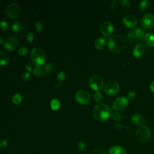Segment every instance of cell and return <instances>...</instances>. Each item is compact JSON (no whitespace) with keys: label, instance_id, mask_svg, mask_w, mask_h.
Here are the masks:
<instances>
[{"label":"cell","instance_id":"obj_1","mask_svg":"<svg viewBox=\"0 0 154 154\" xmlns=\"http://www.w3.org/2000/svg\"><path fill=\"white\" fill-rule=\"evenodd\" d=\"M126 41L125 38L119 35H114L111 36L108 41V46L109 49L116 54L122 52L126 48Z\"/></svg>","mask_w":154,"mask_h":154},{"label":"cell","instance_id":"obj_2","mask_svg":"<svg viewBox=\"0 0 154 154\" xmlns=\"http://www.w3.org/2000/svg\"><path fill=\"white\" fill-rule=\"evenodd\" d=\"M130 8V2L128 0H114L111 5V9L112 13L119 16L126 14Z\"/></svg>","mask_w":154,"mask_h":154},{"label":"cell","instance_id":"obj_3","mask_svg":"<svg viewBox=\"0 0 154 154\" xmlns=\"http://www.w3.org/2000/svg\"><path fill=\"white\" fill-rule=\"evenodd\" d=\"M111 114V109L108 105L99 103L96 105L93 109V115L95 119L99 121L106 120Z\"/></svg>","mask_w":154,"mask_h":154},{"label":"cell","instance_id":"obj_4","mask_svg":"<svg viewBox=\"0 0 154 154\" xmlns=\"http://www.w3.org/2000/svg\"><path fill=\"white\" fill-rule=\"evenodd\" d=\"M30 57L32 63L35 66L43 65L46 60V55L44 51L38 48H35L32 50Z\"/></svg>","mask_w":154,"mask_h":154},{"label":"cell","instance_id":"obj_5","mask_svg":"<svg viewBox=\"0 0 154 154\" xmlns=\"http://www.w3.org/2000/svg\"><path fill=\"white\" fill-rule=\"evenodd\" d=\"M150 130L146 126H141L137 130L136 137L141 143H146L150 139Z\"/></svg>","mask_w":154,"mask_h":154},{"label":"cell","instance_id":"obj_6","mask_svg":"<svg viewBox=\"0 0 154 154\" xmlns=\"http://www.w3.org/2000/svg\"><path fill=\"white\" fill-rule=\"evenodd\" d=\"M88 84L90 87L96 91H99L104 87L103 79L98 75L91 76L88 80Z\"/></svg>","mask_w":154,"mask_h":154},{"label":"cell","instance_id":"obj_7","mask_svg":"<svg viewBox=\"0 0 154 154\" xmlns=\"http://www.w3.org/2000/svg\"><path fill=\"white\" fill-rule=\"evenodd\" d=\"M11 31L15 35L23 38L26 31L25 26L21 22H16L11 26Z\"/></svg>","mask_w":154,"mask_h":154},{"label":"cell","instance_id":"obj_8","mask_svg":"<svg viewBox=\"0 0 154 154\" xmlns=\"http://www.w3.org/2000/svg\"><path fill=\"white\" fill-rule=\"evenodd\" d=\"M120 90L119 84L114 81H108L105 85L104 91L106 94L110 96L116 94Z\"/></svg>","mask_w":154,"mask_h":154},{"label":"cell","instance_id":"obj_9","mask_svg":"<svg viewBox=\"0 0 154 154\" xmlns=\"http://www.w3.org/2000/svg\"><path fill=\"white\" fill-rule=\"evenodd\" d=\"M20 14V8L16 3L10 4L7 8V14L11 19L17 18Z\"/></svg>","mask_w":154,"mask_h":154},{"label":"cell","instance_id":"obj_10","mask_svg":"<svg viewBox=\"0 0 154 154\" xmlns=\"http://www.w3.org/2000/svg\"><path fill=\"white\" fill-rule=\"evenodd\" d=\"M129 100L128 97L121 96L117 98L112 104V108L115 111H122L128 105Z\"/></svg>","mask_w":154,"mask_h":154},{"label":"cell","instance_id":"obj_11","mask_svg":"<svg viewBox=\"0 0 154 154\" xmlns=\"http://www.w3.org/2000/svg\"><path fill=\"white\" fill-rule=\"evenodd\" d=\"M141 25L144 29H151L154 26V16L151 13H147L141 19Z\"/></svg>","mask_w":154,"mask_h":154},{"label":"cell","instance_id":"obj_12","mask_svg":"<svg viewBox=\"0 0 154 154\" xmlns=\"http://www.w3.org/2000/svg\"><path fill=\"white\" fill-rule=\"evenodd\" d=\"M76 101L82 105L87 104L90 100V95L85 90H79L75 94Z\"/></svg>","mask_w":154,"mask_h":154},{"label":"cell","instance_id":"obj_13","mask_svg":"<svg viewBox=\"0 0 154 154\" xmlns=\"http://www.w3.org/2000/svg\"><path fill=\"white\" fill-rule=\"evenodd\" d=\"M3 46L6 50L12 51L17 48L18 46V41L16 38L10 37L4 40Z\"/></svg>","mask_w":154,"mask_h":154},{"label":"cell","instance_id":"obj_14","mask_svg":"<svg viewBox=\"0 0 154 154\" xmlns=\"http://www.w3.org/2000/svg\"><path fill=\"white\" fill-rule=\"evenodd\" d=\"M100 29L101 33L104 36L107 37L112 33L114 31V26L111 22L109 21H105L101 24Z\"/></svg>","mask_w":154,"mask_h":154},{"label":"cell","instance_id":"obj_15","mask_svg":"<svg viewBox=\"0 0 154 154\" xmlns=\"http://www.w3.org/2000/svg\"><path fill=\"white\" fill-rule=\"evenodd\" d=\"M144 37V31L141 28H135L131 30L128 34V37L129 39L133 40H142Z\"/></svg>","mask_w":154,"mask_h":154},{"label":"cell","instance_id":"obj_16","mask_svg":"<svg viewBox=\"0 0 154 154\" xmlns=\"http://www.w3.org/2000/svg\"><path fill=\"white\" fill-rule=\"evenodd\" d=\"M123 24L128 28H134L137 23V19L132 15H126L123 18Z\"/></svg>","mask_w":154,"mask_h":154},{"label":"cell","instance_id":"obj_17","mask_svg":"<svg viewBox=\"0 0 154 154\" xmlns=\"http://www.w3.org/2000/svg\"><path fill=\"white\" fill-rule=\"evenodd\" d=\"M144 46L141 44H138L134 48L133 55L135 57L138 58L140 57H141L144 54Z\"/></svg>","mask_w":154,"mask_h":154},{"label":"cell","instance_id":"obj_18","mask_svg":"<svg viewBox=\"0 0 154 154\" xmlns=\"http://www.w3.org/2000/svg\"><path fill=\"white\" fill-rule=\"evenodd\" d=\"M131 120L135 125H142L145 123L144 117L140 114H135L131 117Z\"/></svg>","mask_w":154,"mask_h":154},{"label":"cell","instance_id":"obj_19","mask_svg":"<svg viewBox=\"0 0 154 154\" xmlns=\"http://www.w3.org/2000/svg\"><path fill=\"white\" fill-rule=\"evenodd\" d=\"M109 154H126V151L121 146H113L109 148Z\"/></svg>","mask_w":154,"mask_h":154},{"label":"cell","instance_id":"obj_20","mask_svg":"<svg viewBox=\"0 0 154 154\" xmlns=\"http://www.w3.org/2000/svg\"><path fill=\"white\" fill-rule=\"evenodd\" d=\"M106 45V41L103 37H99L97 38L94 42V46L98 50L104 49Z\"/></svg>","mask_w":154,"mask_h":154},{"label":"cell","instance_id":"obj_21","mask_svg":"<svg viewBox=\"0 0 154 154\" xmlns=\"http://www.w3.org/2000/svg\"><path fill=\"white\" fill-rule=\"evenodd\" d=\"M145 42L149 46H154V35L150 32H147L144 35Z\"/></svg>","mask_w":154,"mask_h":154},{"label":"cell","instance_id":"obj_22","mask_svg":"<svg viewBox=\"0 0 154 154\" xmlns=\"http://www.w3.org/2000/svg\"><path fill=\"white\" fill-rule=\"evenodd\" d=\"M9 61V57L7 54L5 52L0 51V65L4 66Z\"/></svg>","mask_w":154,"mask_h":154},{"label":"cell","instance_id":"obj_23","mask_svg":"<svg viewBox=\"0 0 154 154\" xmlns=\"http://www.w3.org/2000/svg\"><path fill=\"white\" fill-rule=\"evenodd\" d=\"M54 69V66L51 63H47L43 67V69H42L43 75H48L49 73H50L51 72H52Z\"/></svg>","mask_w":154,"mask_h":154},{"label":"cell","instance_id":"obj_24","mask_svg":"<svg viewBox=\"0 0 154 154\" xmlns=\"http://www.w3.org/2000/svg\"><path fill=\"white\" fill-rule=\"evenodd\" d=\"M51 107L53 110H57L60 108V103L59 102V100L57 99H52L51 102Z\"/></svg>","mask_w":154,"mask_h":154},{"label":"cell","instance_id":"obj_25","mask_svg":"<svg viewBox=\"0 0 154 154\" xmlns=\"http://www.w3.org/2000/svg\"><path fill=\"white\" fill-rule=\"evenodd\" d=\"M22 96L20 94H19V93L15 94L12 97V102L14 104H19V103H20L22 102Z\"/></svg>","mask_w":154,"mask_h":154},{"label":"cell","instance_id":"obj_26","mask_svg":"<svg viewBox=\"0 0 154 154\" xmlns=\"http://www.w3.org/2000/svg\"><path fill=\"white\" fill-rule=\"evenodd\" d=\"M33 73L34 74V75L39 77V78H40L43 75H44L42 69H41L40 66H35L34 67V69H33Z\"/></svg>","mask_w":154,"mask_h":154},{"label":"cell","instance_id":"obj_27","mask_svg":"<svg viewBox=\"0 0 154 154\" xmlns=\"http://www.w3.org/2000/svg\"><path fill=\"white\" fill-rule=\"evenodd\" d=\"M78 149L80 151H81L82 152H84L87 149V145L86 143L84 141H79L78 144Z\"/></svg>","mask_w":154,"mask_h":154},{"label":"cell","instance_id":"obj_28","mask_svg":"<svg viewBox=\"0 0 154 154\" xmlns=\"http://www.w3.org/2000/svg\"><path fill=\"white\" fill-rule=\"evenodd\" d=\"M93 97H94V99L96 102H99L100 101H102V99H103V96H102V94L99 91H96L93 95Z\"/></svg>","mask_w":154,"mask_h":154},{"label":"cell","instance_id":"obj_29","mask_svg":"<svg viewBox=\"0 0 154 154\" xmlns=\"http://www.w3.org/2000/svg\"><path fill=\"white\" fill-rule=\"evenodd\" d=\"M111 116L112 117V119L115 120V121H119L122 119V116L120 114H119L117 112H112L111 114Z\"/></svg>","mask_w":154,"mask_h":154},{"label":"cell","instance_id":"obj_30","mask_svg":"<svg viewBox=\"0 0 154 154\" xmlns=\"http://www.w3.org/2000/svg\"><path fill=\"white\" fill-rule=\"evenodd\" d=\"M66 79V75L64 74V73L63 71H60L58 75H57V81L61 82L63 81H64Z\"/></svg>","mask_w":154,"mask_h":154},{"label":"cell","instance_id":"obj_31","mask_svg":"<svg viewBox=\"0 0 154 154\" xmlns=\"http://www.w3.org/2000/svg\"><path fill=\"white\" fill-rule=\"evenodd\" d=\"M91 154H106L105 149L101 147H98L95 149L91 153Z\"/></svg>","mask_w":154,"mask_h":154},{"label":"cell","instance_id":"obj_32","mask_svg":"<svg viewBox=\"0 0 154 154\" xmlns=\"http://www.w3.org/2000/svg\"><path fill=\"white\" fill-rule=\"evenodd\" d=\"M28 52V48L25 46L20 47L18 49V54L20 55H25Z\"/></svg>","mask_w":154,"mask_h":154},{"label":"cell","instance_id":"obj_33","mask_svg":"<svg viewBox=\"0 0 154 154\" xmlns=\"http://www.w3.org/2000/svg\"><path fill=\"white\" fill-rule=\"evenodd\" d=\"M149 1H147V0L143 1L140 2V8L143 10H146V9L147 8V7L149 5Z\"/></svg>","mask_w":154,"mask_h":154},{"label":"cell","instance_id":"obj_34","mask_svg":"<svg viewBox=\"0 0 154 154\" xmlns=\"http://www.w3.org/2000/svg\"><path fill=\"white\" fill-rule=\"evenodd\" d=\"M8 25L7 22L4 20L0 21V29L2 31H5L8 29Z\"/></svg>","mask_w":154,"mask_h":154},{"label":"cell","instance_id":"obj_35","mask_svg":"<svg viewBox=\"0 0 154 154\" xmlns=\"http://www.w3.org/2000/svg\"><path fill=\"white\" fill-rule=\"evenodd\" d=\"M35 28L38 32H40L42 31V24L40 22H37L35 23Z\"/></svg>","mask_w":154,"mask_h":154},{"label":"cell","instance_id":"obj_36","mask_svg":"<svg viewBox=\"0 0 154 154\" xmlns=\"http://www.w3.org/2000/svg\"><path fill=\"white\" fill-rule=\"evenodd\" d=\"M136 96V93L133 91H129L128 93V99H134Z\"/></svg>","mask_w":154,"mask_h":154},{"label":"cell","instance_id":"obj_37","mask_svg":"<svg viewBox=\"0 0 154 154\" xmlns=\"http://www.w3.org/2000/svg\"><path fill=\"white\" fill-rule=\"evenodd\" d=\"M26 38L28 40V42H33V40H34V35L32 34V32H29L27 34V35H26Z\"/></svg>","mask_w":154,"mask_h":154},{"label":"cell","instance_id":"obj_38","mask_svg":"<svg viewBox=\"0 0 154 154\" xmlns=\"http://www.w3.org/2000/svg\"><path fill=\"white\" fill-rule=\"evenodd\" d=\"M30 73L29 72H26L23 73L22 76V78L24 80V81H28L29 78H30Z\"/></svg>","mask_w":154,"mask_h":154},{"label":"cell","instance_id":"obj_39","mask_svg":"<svg viewBox=\"0 0 154 154\" xmlns=\"http://www.w3.org/2000/svg\"><path fill=\"white\" fill-rule=\"evenodd\" d=\"M8 144L7 140H3L0 142V147H5Z\"/></svg>","mask_w":154,"mask_h":154},{"label":"cell","instance_id":"obj_40","mask_svg":"<svg viewBox=\"0 0 154 154\" xmlns=\"http://www.w3.org/2000/svg\"><path fill=\"white\" fill-rule=\"evenodd\" d=\"M25 69H26L28 72H31L32 70V65L31 63H28L25 66Z\"/></svg>","mask_w":154,"mask_h":154},{"label":"cell","instance_id":"obj_41","mask_svg":"<svg viewBox=\"0 0 154 154\" xmlns=\"http://www.w3.org/2000/svg\"><path fill=\"white\" fill-rule=\"evenodd\" d=\"M114 127L117 129H120L122 128V126L119 123H116L114 124Z\"/></svg>","mask_w":154,"mask_h":154},{"label":"cell","instance_id":"obj_42","mask_svg":"<svg viewBox=\"0 0 154 154\" xmlns=\"http://www.w3.org/2000/svg\"><path fill=\"white\" fill-rule=\"evenodd\" d=\"M149 88H150V90H151L153 93H154V81H153L151 82V83H150V85H149Z\"/></svg>","mask_w":154,"mask_h":154},{"label":"cell","instance_id":"obj_43","mask_svg":"<svg viewBox=\"0 0 154 154\" xmlns=\"http://www.w3.org/2000/svg\"><path fill=\"white\" fill-rule=\"evenodd\" d=\"M61 85H62V84H61V82H60L59 84H58L57 85H55V88H56V89H58V88L60 87L61 86Z\"/></svg>","mask_w":154,"mask_h":154},{"label":"cell","instance_id":"obj_44","mask_svg":"<svg viewBox=\"0 0 154 154\" xmlns=\"http://www.w3.org/2000/svg\"><path fill=\"white\" fill-rule=\"evenodd\" d=\"M3 42H4V41L2 40V39L1 38V37H0V45H3Z\"/></svg>","mask_w":154,"mask_h":154}]
</instances>
